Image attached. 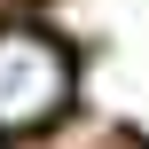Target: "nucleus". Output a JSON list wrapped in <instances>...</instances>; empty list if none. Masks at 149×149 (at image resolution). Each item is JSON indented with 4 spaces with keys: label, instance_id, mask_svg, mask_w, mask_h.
<instances>
[{
    "label": "nucleus",
    "instance_id": "nucleus-1",
    "mask_svg": "<svg viewBox=\"0 0 149 149\" xmlns=\"http://www.w3.org/2000/svg\"><path fill=\"white\" fill-rule=\"evenodd\" d=\"M71 47L31 31V24H8L0 31V134H39L47 118H63L71 102Z\"/></svg>",
    "mask_w": 149,
    "mask_h": 149
},
{
    "label": "nucleus",
    "instance_id": "nucleus-2",
    "mask_svg": "<svg viewBox=\"0 0 149 149\" xmlns=\"http://www.w3.org/2000/svg\"><path fill=\"white\" fill-rule=\"evenodd\" d=\"M118 149H134V141H118Z\"/></svg>",
    "mask_w": 149,
    "mask_h": 149
}]
</instances>
